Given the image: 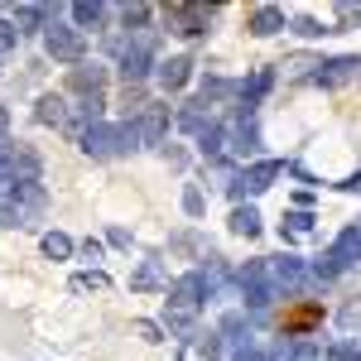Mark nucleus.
Returning a JSON list of instances; mask_svg holds the SVG:
<instances>
[{"label":"nucleus","mask_w":361,"mask_h":361,"mask_svg":"<svg viewBox=\"0 0 361 361\" xmlns=\"http://www.w3.org/2000/svg\"><path fill=\"white\" fill-rule=\"evenodd\" d=\"M284 169L289 164H279V159H255V164H246L231 183H226V193L236 197V202H250V197H260L275 178H284Z\"/></svg>","instance_id":"1"},{"label":"nucleus","mask_w":361,"mask_h":361,"mask_svg":"<svg viewBox=\"0 0 361 361\" xmlns=\"http://www.w3.org/2000/svg\"><path fill=\"white\" fill-rule=\"evenodd\" d=\"M44 54L54 63H82L87 58V34L73 29V20H54L44 29Z\"/></svg>","instance_id":"2"},{"label":"nucleus","mask_w":361,"mask_h":361,"mask_svg":"<svg viewBox=\"0 0 361 361\" xmlns=\"http://www.w3.org/2000/svg\"><path fill=\"white\" fill-rule=\"evenodd\" d=\"M78 149H82L87 159H116V154H126V130L121 126H92L78 135Z\"/></svg>","instance_id":"3"},{"label":"nucleus","mask_w":361,"mask_h":361,"mask_svg":"<svg viewBox=\"0 0 361 361\" xmlns=\"http://www.w3.org/2000/svg\"><path fill=\"white\" fill-rule=\"evenodd\" d=\"M226 154H236V159H250V154H260V126H255V116L241 111L226 121Z\"/></svg>","instance_id":"4"},{"label":"nucleus","mask_w":361,"mask_h":361,"mask_svg":"<svg viewBox=\"0 0 361 361\" xmlns=\"http://www.w3.org/2000/svg\"><path fill=\"white\" fill-rule=\"evenodd\" d=\"M265 270H270V284H275L279 294H289V289L308 284V260H304V255H294V250L270 255V260H265Z\"/></svg>","instance_id":"5"},{"label":"nucleus","mask_w":361,"mask_h":361,"mask_svg":"<svg viewBox=\"0 0 361 361\" xmlns=\"http://www.w3.org/2000/svg\"><path fill=\"white\" fill-rule=\"evenodd\" d=\"M207 5H164V20L173 34H183V39H197V34H207Z\"/></svg>","instance_id":"6"},{"label":"nucleus","mask_w":361,"mask_h":361,"mask_svg":"<svg viewBox=\"0 0 361 361\" xmlns=\"http://www.w3.org/2000/svg\"><path fill=\"white\" fill-rule=\"evenodd\" d=\"M135 135H140V149H159L169 135V106H145L135 116Z\"/></svg>","instance_id":"7"},{"label":"nucleus","mask_w":361,"mask_h":361,"mask_svg":"<svg viewBox=\"0 0 361 361\" xmlns=\"http://www.w3.org/2000/svg\"><path fill=\"white\" fill-rule=\"evenodd\" d=\"M357 73H361V58H328V63H318L313 82L318 87H342V82H352Z\"/></svg>","instance_id":"8"},{"label":"nucleus","mask_w":361,"mask_h":361,"mask_svg":"<svg viewBox=\"0 0 361 361\" xmlns=\"http://www.w3.org/2000/svg\"><path fill=\"white\" fill-rule=\"evenodd\" d=\"M154 73H159V87H164V92H183L188 78H193V58H188V54H173V58H164Z\"/></svg>","instance_id":"9"},{"label":"nucleus","mask_w":361,"mask_h":361,"mask_svg":"<svg viewBox=\"0 0 361 361\" xmlns=\"http://www.w3.org/2000/svg\"><path fill=\"white\" fill-rule=\"evenodd\" d=\"M68 102H63V97H54V92H44V97H39V102H34V121H39V126H54V130H68Z\"/></svg>","instance_id":"10"},{"label":"nucleus","mask_w":361,"mask_h":361,"mask_svg":"<svg viewBox=\"0 0 361 361\" xmlns=\"http://www.w3.org/2000/svg\"><path fill=\"white\" fill-rule=\"evenodd\" d=\"M284 25H289V20H284V10H279V5H255V10H250V20H246V29L255 34V39H270V34H279Z\"/></svg>","instance_id":"11"},{"label":"nucleus","mask_w":361,"mask_h":361,"mask_svg":"<svg viewBox=\"0 0 361 361\" xmlns=\"http://www.w3.org/2000/svg\"><path fill=\"white\" fill-rule=\"evenodd\" d=\"M10 20H15L20 34H29V29H39V34H44V29L54 25V10H49V5H15V10H10Z\"/></svg>","instance_id":"12"},{"label":"nucleus","mask_w":361,"mask_h":361,"mask_svg":"<svg viewBox=\"0 0 361 361\" xmlns=\"http://www.w3.org/2000/svg\"><path fill=\"white\" fill-rule=\"evenodd\" d=\"M68 15H73V29L82 34V29H102L106 5H102V0H73V5H68Z\"/></svg>","instance_id":"13"},{"label":"nucleus","mask_w":361,"mask_h":361,"mask_svg":"<svg viewBox=\"0 0 361 361\" xmlns=\"http://www.w3.org/2000/svg\"><path fill=\"white\" fill-rule=\"evenodd\" d=\"M73 87H78L82 97H102V87H106V68H102V63H78V68H73Z\"/></svg>","instance_id":"14"},{"label":"nucleus","mask_w":361,"mask_h":361,"mask_svg":"<svg viewBox=\"0 0 361 361\" xmlns=\"http://www.w3.org/2000/svg\"><path fill=\"white\" fill-rule=\"evenodd\" d=\"M333 255H337V265H342V270L361 265V231H357V222H352V226H347V231L333 241Z\"/></svg>","instance_id":"15"},{"label":"nucleus","mask_w":361,"mask_h":361,"mask_svg":"<svg viewBox=\"0 0 361 361\" xmlns=\"http://www.w3.org/2000/svg\"><path fill=\"white\" fill-rule=\"evenodd\" d=\"M10 173L20 178V188H25V183H39V173H44V159H39L34 149H25V145H20V149H15V159H10Z\"/></svg>","instance_id":"16"},{"label":"nucleus","mask_w":361,"mask_h":361,"mask_svg":"<svg viewBox=\"0 0 361 361\" xmlns=\"http://www.w3.org/2000/svg\"><path fill=\"white\" fill-rule=\"evenodd\" d=\"M270 87H275V73H270V68H260V73H255L250 82H241V111L255 116V102H260V97H265Z\"/></svg>","instance_id":"17"},{"label":"nucleus","mask_w":361,"mask_h":361,"mask_svg":"<svg viewBox=\"0 0 361 361\" xmlns=\"http://www.w3.org/2000/svg\"><path fill=\"white\" fill-rule=\"evenodd\" d=\"M231 231L246 236V241L260 236V212H255V202H236V212H231Z\"/></svg>","instance_id":"18"},{"label":"nucleus","mask_w":361,"mask_h":361,"mask_svg":"<svg viewBox=\"0 0 361 361\" xmlns=\"http://www.w3.org/2000/svg\"><path fill=\"white\" fill-rule=\"evenodd\" d=\"M313 222H318V217H313L308 207H299V212H284L279 236H284V241H299V236H308V231H313Z\"/></svg>","instance_id":"19"},{"label":"nucleus","mask_w":361,"mask_h":361,"mask_svg":"<svg viewBox=\"0 0 361 361\" xmlns=\"http://www.w3.org/2000/svg\"><path fill=\"white\" fill-rule=\"evenodd\" d=\"M130 289H169L164 265H159V260H145L135 275H130Z\"/></svg>","instance_id":"20"},{"label":"nucleus","mask_w":361,"mask_h":361,"mask_svg":"<svg viewBox=\"0 0 361 361\" xmlns=\"http://www.w3.org/2000/svg\"><path fill=\"white\" fill-rule=\"evenodd\" d=\"M39 246H44V255H49V260H73V236H68V231H44V241H39Z\"/></svg>","instance_id":"21"},{"label":"nucleus","mask_w":361,"mask_h":361,"mask_svg":"<svg viewBox=\"0 0 361 361\" xmlns=\"http://www.w3.org/2000/svg\"><path fill=\"white\" fill-rule=\"evenodd\" d=\"M246 328H250V323H246V313H241V308L222 318V337H231L236 347H241V342H250V337H246Z\"/></svg>","instance_id":"22"},{"label":"nucleus","mask_w":361,"mask_h":361,"mask_svg":"<svg viewBox=\"0 0 361 361\" xmlns=\"http://www.w3.org/2000/svg\"><path fill=\"white\" fill-rule=\"evenodd\" d=\"M111 279L102 275V270H82V275H73V294H87V289H106Z\"/></svg>","instance_id":"23"},{"label":"nucleus","mask_w":361,"mask_h":361,"mask_svg":"<svg viewBox=\"0 0 361 361\" xmlns=\"http://www.w3.org/2000/svg\"><path fill=\"white\" fill-rule=\"evenodd\" d=\"M193 347H197V357H202V361H222V333H207V337H197Z\"/></svg>","instance_id":"24"},{"label":"nucleus","mask_w":361,"mask_h":361,"mask_svg":"<svg viewBox=\"0 0 361 361\" xmlns=\"http://www.w3.org/2000/svg\"><path fill=\"white\" fill-rule=\"evenodd\" d=\"M121 25L130 29H149V5H121Z\"/></svg>","instance_id":"25"},{"label":"nucleus","mask_w":361,"mask_h":361,"mask_svg":"<svg viewBox=\"0 0 361 361\" xmlns=\"http://www.w3.org/2000/svg\"><path fill=\"white\" fill-rule=\"evenodd\" d=\"M183 212H188V217H202V212H207V197H202V188H197V183H188V188H183Z\"/></svg>","instance_id":"26"},{"label":"nucleus","mask_w":361,"mask_h":361,"mask_svg":"<svg viewBox=\"0 0 361 361\" xmlns=\"http://www.w3.org/2000/svg\"><path fill=\"white\" fill-rule=\"evenodd\" d=\"M25 34L15 29V20H0V54H15V44H20Z\"/></svg>","instance_id":"27"},{"label":"nucleus","mask_w":361,"mask_h":361,"mask_svg":"<svg viewBox=\"0 0 361 361\" xmlns=\"http://www.w3.org/2000/svg\"><path fill=\"white\" fill-rule=\"evenodd\" d=\"M135 337H145V342H164V323H149V318H140V323H135Z\"/></svg>","instance_id":"28"},{"label":"nucleus","mask_w":361,"mask_h":361,"mask_svg":"<svg viewBox=\"0 0 361 361\" xmlns=\"http://www.w3.org/2000/svg\"><path fill=\"white\" fill-rule=\"evenodd\" d=\"M289 29H294V34H304V39H318V34H328V29L318 25V20H308V15H299V20H294Z\"/></svg>","instance_id":"29"},{"label":"nucleus","mask_w":361,"mask_h":361,"mask_svg":"<svg viewBox=\"0 0 361 361\" xmlns=\"http://www.w3.org/2000/svg\"><path fill=\"white\" fill-rule=\"evenodd\" d=\"M15 188H20V178L10 173V164H0V197L10 202V197H15Z\"/></svg>","instance_id":"30"},{"label":"nucleus","mask_w":361,"mask_h":361,"mask_svg":"<svg viewBox=\"0 0 361 361\" xmlns=\"http://www.w3.org/2000/svg\"><path fill=\"white\" fill-rule=\"evenodd\" d=\"M328 361H361V352L352 347V342H337L333 352H328Z\"/></svg>","instance_id":"31"},{"label":"nucleus","mask_w":361,"mask_h":361,"mask_svg":"<svg viewBox=\"0 0 361 361\" xmlns=\"http://www.w3.org/2000/svg\"><path fill=\"white\" fill-rule=\"evenodd\" d=\"M15 149H20L15 140H10V135H0V164H10V159H15Z\"/></svg>","instance_id":"32"},{"label":"nucleus","mask_w":361,"mask_h":361,"mask_svg":"<svg viewBox=\"0 0 361 361\" xmlns=\"http://www.w3.org/2000/svg\"><path fill=\"white\" fill-rule=\"evenodd\" d=\"M106 241H111V246H130V231H121V226H111V231H106Z\"/></svg>","instance_id":"33"},{"label":"nucleus","mask_w":361,"mask_h":361,"mask_svg":"<svg viewBox=\"0 0 361 361\" xmlns=\"http://www.w3.org/2000/svg\"><path fill=\"white\" fill-rule=\"evenodd\" d=\"M337 188H342V193H361V169H357V173H352V178H342Z\"/></svg>","instance_id":"34"},{"label":"nucleus","mask_w":361,"mask_h":361,"mask_svg":"<svg viewBox=\"0 0 361 361\" xmlns=\"http://www.w3.org/2000/svg\"><path fill=\"white\" fill-rule=\"evenodd\" d=\"M82 255L87 260H102V241H82Z\"/></svg>","instance_id":"35"},{"label":"nucleus","mask_w":361,"mask_h":361,"mask_svg":"<svg viewBox=\"0 0 361 361\" xmlns=\"http://www.w3.org/2000/svg\"><path fill=\"white\" fill-rule=\"evenodd\" d=\"M5 130H10V111L0 106V135H5Z\"/></svg>","instance_id":"36"},{"label":"nucleus","mask_w":361,"mask_h":361,"mask_svg":"<svg viewBox=\"0 0 361 361\" xmlns=\"http://www.w3.org/2000/svg\"><path fill=\"white\" fill-rule=\"evenodd\" d=\"M357 231H361V222H357Z\"/></svg>","instance_id":"37"},{"label":"nucleus","mask_w":361,"mask_h":361,"mask_svg":"<svg viewBox=\"0 0 361 361\" xmlns=\"http://www.w3.org/2000/svg\"><path fill=\"white\" fill-rule=\"evenodd\" d=\"M178 361H183V357H178Z\"/></svg>","instance_id":"38"}]
</instances>
